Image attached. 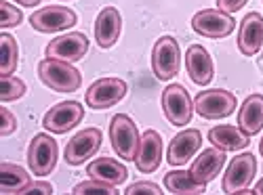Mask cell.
<instances>
[{
    "label": "cell",
    "mask_w": 263,
    "mask_h": 195,
    "mask_svg": "<svg viewBox=\"0 0 263 195\" xmlns=\"http://www.w3.org/2000/svg\"><path fill=\"white\" fill-rule=\"evenodd\" d=\"M84 193H105V195H116V187L109 185V183H103V181H97V179H91V181H84V183H78L74 187V195H84Z\"/></svg>",
    "instance_id": "27"
},
{
    "label": "cell",
    "mask_w": 263,
    "mask_h": 195,
    "mask_svg": "<svg viewBox=\"0 0 263 195\" xmlns=\"http://www.w3.org/2000/svg\"><path fill=\"white\" fill-rule=\"evenodd\" d=\"M209 141L215 147L223 149V151H240V149H247L249 143H251L249 135H245L238 126H228V124L211 128L209 130Z\"/></svg>",
    "instance_id": "21"
},
{
    "label": "cell",
    "mask_w": 263,
    "mask_h": 195,
    "mask_svg": "<svg viewBox=\"0 0 263 195\" xmlns=\"http://www.w3.org/2000/svg\"><path fill=\"white\" fill-rule=\"evenodd\" d=\"M32 193H42V195H51L53 193V187L49 183H30L24 191H21V195H32Z\"/></svg>",
    "instance_id": "32"
},
{
    "label": "cell",
    "mask_w": 263,
    "mask_h": 195,
    "mask_svg": "<svg viewBox=\"0 0 263 195\" xmlns=\"http://www.w3.org/2000/svg\"><path fill=\"white\" fill-rule=\"evenodd\" d=\"M255 172H257V160H255L253 154L247 151V154L236 156L230 162L226 175H223V185H221L223 193L232 195V193H238V191L247 189L255 179Z\"/></svg>",
    "instance_id": "10"
},
{
    "label": "cell",
    "mask_w": 263,
    "mask_h": 195,
    "mask_svg": "<svg viewBox=\"0 0 263 195\" xmlns=\"http://www.w3.org/2000/svg\"><path fill=\"white\" fill-rule=\"evenodd\" d=\"M26 93V82L13 78V76H0V99L3 103L17 101L19 97H24Z\"/></svg>",
    "instance_id": "26"
},
{
    "label": "cell",
    "mask_w": 263,
    "mask_h": 195,
    "mask_svg": "<svg viewBox=\"0 0 263 195\" xmlns=\"http://www.w3.org/2000/svg\"><path fill=\"white\" fill-rule=\"evenodd\" d=\"M86 51H89V38L82 32H72V34H63L57 36L47 45V57L51 59H61V61H80Z\"/></svg>",
    "instance_id": "13"
},
{
    "label": "cell",
    "mask_w": 263,
    "mask_h": 195,
    "mask_svg": "<svg viewBox=\"0 0 263 195\" xmlns=\"http://www.w3.org/2000/svg\"><path fill=\"white\" fill-rule=\"evenodd\" d=\"M162 110L173 126H185L194 114V101L181 84H168L162 93Z\"/></svg>",
    "instance_id": "4"
},
{
    "label": "cell",
    "mask_w": 263,
    "mask_h": 195,
    "mask_svg": "<svg viewBox=\"0 0 263 195\" xmlns=\"http://www.w3.org/2000/svg\"><path fill=\"white\" fill-rule=\"evenodd\" d=\"M0 76H13L19 63V47L11 34L0 36Z\"/></svg>",
    "instance_id": "25"
},
{
    "label": "cell",
    "mask_w": 263,
    "mask_h": 195,
    "mask_svg": "<svg viewBox=\"0 0 263 195\" xmlns=\"http://www.w3.org/2000/svg\"><path fill=\"white\" fill-rule=\"evenodd\" d=\"M86 172H89L91 179H97V181H103L109 185H122L128 177V170L112 158H99V160L91 162Z\"/></svg>",
    "instance_id": "22"
},
{
    "label": "cell",
    "mask_w": 263,
    "mask_h": 195,
    "mask_svg": "<svg viewBox=\"0 0 263 195\" xmlns=\"http://www.w3.org/2000/svg\"><path fill=\"white\" fill-rule=\"evenodd\" d=\"M162 162V137L156 130H145L139 141L135 164L141 172H154Z\"/></svg>",
    "instance_id": "16"
},
{
    "label": "cell",
    "mask_w": 263,
    "mask_h": 195,
    "mask_svg": "<svg viewBox=\"0 0 263 195\" xmlns=\"http://www.w3.org/2000/svg\"><path fill=\"white\" fill-rule=\"evenodd\" d=\"M17 3H19L21 7H36L40 0H17Z\"/></svg>",
    "instance_id": "33"
},
{
    "label": "cell",
    "mask_w": 263,
    "mask_h": 195,
    "mask_svg": "<svg viewBox=\"0 0 263 195\" xmlns=\"http://www.w3.org/2000/svg\"><path fill=\"white\" fill-rule=\"evenodd\" d=\"M185 68H187V74L194 84H200V86L211 84L215 68H213V59L204 47L192 45L185 51Z\"/></svg>",
    "instance_id": "17"
},
{
    "label": "cell",
    "mask_w": 263,
    "mask_h": 195,
    "mask_svg": "<svg viewBox=\"0 0 263 195\" xmlns=\"http://www.w3.org/2000/svg\"><path fill=\"white\" fill-rule=\"evenodd\" d=\"M263 47V17L259 13H249L242 24H240L238 34V49L242 55L253 57Z\"/></svg>",
    "instance_id": "15"
},
{
    "label": "cell",
    "mask_w": 263,
    "mask_h": 195,
    "mask_svg": "<svg viewBox=\"0 0 263 195\" xmlns=\"http://www.w3.org/2000/svg\"><path fill=\"white\" fill-rule=\"evenodd\" d=\"M126 95V82L120 78H101L89 86L84 95V101L93 110H107L116 105Z\"/></svg>",
    "instance_id": "9"
},
{
    "label": "cell",
    "mask_w": 263,
    "mask_h": 195,
    "mask_svg": "<svg viewBox=\"0 0 263 195\" xmlns=\"http://www.w3.org/2000/svg\"><path fill=\"white\" fill-rule=\"evenodd\" d=\"M255 193H259V195H263V179H261V181H259V183L255 185Z\"/></svg>",
    "instance_id": "34"
},
{
    "label": "cell",
    "mask_w": 263,
    "mask_h": 195,
    "mask_svg": "<svg viewBox=\"0 0 263 195\" xmlns=\"http://www.w3.org/2000/svg\"><path fill=\"white\" fill-rule=\"evenodd\" d=\"M109 141H112L114 151L124 162H135L141 137L137 124L126 114H116L109 122Z\"/></svg>",
    "instance_id": "2"
},
{
    "label": "cell",
    "mask_w": 263,
    "mask_h": 195,
    "mask_svg": "<svg viewBox=\"0 0 263 195\" xmlns=\"http://www.w3.org/2000/svg\"><path fill=\"white\" fill-rule=\"evenodd\" d=\"M259 151H261V156H263V137H261V143H259Z\"/></svg>",
    "instance_id": "35"
},
{
    "label": "cell",
    "mask_w": 263,
    "mask_h": 195,
    "mask_svg": "<svg viewBox=\"0 0 263 195\" xmlns=\"http://www.w3.org/2000/svg\"><path fill=\"white\" fill-rule=\"evenodd\" d=\"M164 185H166V191L175 193V195H198V193H204V189H206V185H200L192 177L190 170L166 172Z\"/></svg>",
    "instance_id": "23"
},
{
    "label": "cell",
    "mask_w": 263,
    "mask_h": 195,
    "mask_svg": "<svg viewBox=\"0 0 263 195\" xmlns=\"http://www.w3.org/2000/svg\"><path fill=\"white\" fill-rule=\"evenodd\" d=\"M28 164L36 177H47L57 166V141L51 135H36L28 149Z\"/></svg>",
    "instance_id": "7"
},
{
    "label": "cell",
    "mask_w": 263,
    "mask_h": 195,
    "mask_svg": "<svg viewBox=\"0 0 263 195\" xmlns=\"http://www.w3.org/2000/svg\"><path fill=\"white\" fill-rule=\"evenodd\" d=\"M76 21H78V17L72 9L53 5V7H45V9L36 11L30 17V26L38 32L53 34V32H61V30H68V28L76 26Z\"/></svg>",
    "instance_id": "12"
},
{
    "label": "cell",
    "mask_w": 263,
    "mask_h": 195,
    "mask_svg": "<svg viewBox=\"0 0 263 195\" xmlns=\"http://www.w3.org/2000/svg\"><path fill=\"white\" fill-rule=\"evenodd\" d=\"M200 145H202V135H200V130H196V128H190L179 135H175L168 145V151H166L168 164L171 166L187 164L192 160V156L200 149Z\"/></svg>",
    "instance_id": "14"
},
{
    "label": "cell",
    "mask_w": 263,
    "mask_h": 195,
    "mask_svg": "<svg viewBox=\"0 0 263 195\" xmlns=\"http://www.w3.org/2000/svg\"><path fill=\"white\" fill-rule=\"evenodd\" d=\"M103 135L99 128H84L78 135H74L65 145V162L70 166H80L89 158H93L101 147Z\"/></svg>",
    "instance_id": "11"
},
{
    "label": "cell",
    "mask_w": 263,
    "mask_h": 195,
    "mask_svg": "<svg viewBox=\"0 0 263 195\" xmlns=\"http://www.w3.org/2000/svg\"><path fill=\"white\" fill-rule=\"evenodd\" d=\"M82 118H84V107L78 101H63V103H57L55 107H51L45 114L42 126L53 135H63V133H68V130L76 128Z\"/></svg>",
    "instance_id": "8"
},
{
    "label": "cell",
    "mask_w": 263,
    "mask_h": 195,
    "mask_svg": "<svg viewBox=\"0 0 263 195\" xmlns=\"http://www.w3.org/2000/svg\"><path fill=\"white\" fill-rule=\"evenodd\" d=\"M122 30V17L116 7H105L95 21V40L101 49H109L116 45Z\"/></svg>",
    "instance_id": "19"
},
{
    "label": "cell",
    "mask_w": 263,
    "mask_h": 195,
    "mask_svg": "<svg viewBox=\"0 0 263 195\" xmlns=\"http://www.w3.org/2000/svg\"><path fill=\"white\" fill-rule=\"evenodd\" d=\"M137 193H147V195H160L162 189L154 183H149V181H139L135 185H130L126 189V195H137Z\"/></svg>",
    "instance_id": "29"
},
{
    "label": "cell",
    "mask_w": 263,
    "mask_h": 195,
    "mask_svg": "<svg viewBox=\"0 0 263 195\" xmlns=\"http://www.w3.org/2000/svg\"><path fill=\"white\" fill-rule=\"evenodd\" d=\"M247 3L249 0H217V7L221 11H226V13H236V11L242 9Z\"/></svg>",
    "instance_id": "31"
},
{
    "label": "cell",
    "mask_w": 263,
    "mask_h": 195,
    "mask_svg": "<svg viewBox=\"0 0 263 195\" xmlns=\"http://www.w3.org/2000/svg\"><path fill=\"white\" fill-rule=\"evenodd\" d=\"M223 164H226V151L219 147H213V149H204L202 154L196 158L190 172L200 185H209L219 172H221Z\"/></svg>",
    "instance_id": "18"
},
{
    "label": "cell",
    "mask_w": 263,
    "mask_h": 195,
    "mask_svg": "<svg viewBox=\"0 0 263 195\" xmlns=\"http://www.w3.org/2000/svg\"><path fill=\"white\" fill-rule=\"evenodd\" d=\"M21 19H24V15H21V11H19L17 7L9 5L7 0H3V3H0V28H3V30L19 26Z\"/></svg>",
    "instance_id": "28"
},
{
    "label": "cell",
    "mask_w": 263,
    "mask_h": 195,
    "mask_svg": "<svg viewBox=\"0 0 263 195\" xmlns=\"http://www.w3.org/2000/svg\"><path fill=\"white\" fill-rule=\"evenodd\" d=\"M0 118H3V137H9V135H13V130L17 128V120H15V116L7 110V107H0Z\"/></svg>",
    "instance_id": "30"
},
{
    "label": "cell",
    "mask_w": 263,
    "mask_h": 195,
    "mask_svg": "<svg viewBox=\"0 0 263 195\" xmlns=\"http://www.w3.org/2000/svg\"><path fill=\"white\" fill-rule=\"evenodd\" d=\"M30 183V175L21 166L9 162L0 164V193H21Z\"/></svg>",
    "instance_id": "24"
},
{
    "label": "cell",
    "mask_w": 263,
    "mask_h": 195,
    "mask_svg": "<svg viewBox=\"0 0 263 195\" xmlns=\"http://www.w3.org/2000/svg\"><path fill=\"white\" fill-rule=\"evenodd\" d=\"M179 63H181V51L177 40L173 36H162L154 45L152 51V70H154L156 78L166 82L179 74Z\"/></svg>",
    "instance_id": "3"
},
{
    "label": "cell",
    "mask_w": 263,
    "mask_h": 195,
    "mask_svg": "<svg viewBox=\"0 0 263 195\" xmlns=\"http://www.w3.org/2000/svg\"><path fill=\"white\" fill-rule=\"evenodd\" d=\"M238 128L245 135H257L263 128V95H251L238 112Z\"/></svg>",
    "instance_id": "20"
},
{
    "label": "cell",
    "mask_w": 263,
    "mask_h": 195,
    "mask_svg": "<svg viewBox=\"0 0 263 195\" xmlns=\"http://www.w3.org/2000/svg\"><path fill=\"white\" fill-rule=\"evenodd\" d=\"M192 28L206 38H226L234 32L236 21L221 9H204L192 17Z\"/></svg>",
    "instance_id": "6"
},
{
    "label": "cell",
    "mask_w": 263,
    "mask_h": 195,
    "mask_svg": "<svg viewBox=\"0 0 263 195\" xmlns=\"http://www.w3.org/2000/svg\"><path fill=\"white\" fill-rule=\"evenodd\" d=\"M38 76L45 82L49 89L57 93H74L80 89L82 76L76 68H72L70 61H61V59H42L38 63Z\"/></svg>",
    "instance_id": "1"
},
{
    "label": "cell",
    "mask_w": 263,
    "mask_h": 195,
    "mask_svg": "<svg viewBox=\"0 0 263 195\" xmlns=\"http://www.w3.org/2000/svg\"><path fill=\"white\" fill-rule=\"evenodd\" d=\"M194 110L198 112L200 118H206V120L228 118L236 110V97L223 89L202 91L194 99Z\"/></svg>",
    "instance_id": "5"
}]
</instances>
